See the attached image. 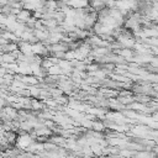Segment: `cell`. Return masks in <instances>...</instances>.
I'll use <instances>...</instances> for the list:
<instances>
[{
  "label": "cell",
  "instance_id": "6da1fadb",
  "mask_svg": "<svg viewBox=\"0 0 158 158\" xmlns=\"http://www.w3.org/2000/svg\"><path fill=\"white\" fill-rule=\"evenodd\" d=\"M32 143H34V140L31 138L30 135H26V134L20 135V136L17 137V140H16L17 147H20V148H22V149H26L27 147H30Z\"/></svg>",
  "mask_w": 158,
  "mask_h": 158
},
{
  "label": "cell",
  "instance_id": "7a4b0ae2",
  "mask_svg": "<svg viewBox=\"0 0 158 158\" xmlns=\"http://www.w3.org/2000/svg\"><path fill=\"white\" fill-rule=\"evenodd\" d=\"M3 62L14 63V62H15V56H14V54H10V53H4V54H3Z\"/></svg>",
  "mask_w": 158,
  "mask_h": 158
},
{
  "label": "cell",
  "instance_id": "3957f363",
  "mask_svg": "<svg viewBox=\"0 0 158 158\" xmlns=\"http://www.w3.org/2000/svg\"><path fill=\"white\" fill-rule=\"evenodd\" d=\"M91 129H94L95 131H99V132H100V131H103V130L105 129V125H103L101 122H98V121H94Z\"/></svg>",
  "mask_w": 158,
  "mask_h": 158
},
{
  "label": "cell",
  "instance_id": "277c9868",
  "mask_svg": "<svg viewBox=\"0 0 158 158\" xmlns=\"http://www.w3.org/2000/svg\"><path fill=\"white\" fill-rule=\"evenodd\" d=\"M2 129H3V125H2V123H0V130H2Z\"/></svg>",
  "mask_w": 158,
  "mask_h": 158
}]
</instances>
